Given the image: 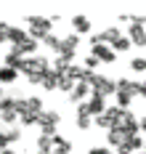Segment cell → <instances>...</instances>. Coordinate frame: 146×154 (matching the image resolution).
<instances>
[{"instance_id":"1","label":"cell","mask_w":146,"mask_h":154,"mask_svg":"<svg viewBox=\"0 0 146 154\" xmlns=\"http://www.w3.org/2000/svg\"><path fill=\"white\" fill-rule=\"evenodd\" d=\"M19 72H24L27 80L29 77H43L45 72H50V64H48L45 56H29V59H24V64H21Z\"/></svg>"},{"instance_id":"2","label":"cell","mask_w":146,"mask_h":154,"mask_svg":"<svg viewBox=\"0 0 146 154\" xmlns=\"http://www.w3.org/2000/svg\"><path fill=\"white\" fill-rule=\"evenodd\" d=\"M59 122H61V114L59 112H43L40 114V136H48V138H53V136H59L56 133V128H59Z\"/></svg>"},{"instance_id":"3","label":"cell","mask_w":146,"mask_h":154,"mask_svg":"<svg viewBox=\"0 0 146 154\" xmlns=\"http://www.w3.org/2000/svg\"><path fill=\"white\" fill-rule=\"evenodd\" d=\"M77 45H80V35H66L64 40H61V48H59V53H56V56H61V59H66V61H72V59H75Z\"/></svg>"},{"instance_id":"4","label":"cell","mask_w":146,"mask_h":154,"mask_svg":"<svg viewBox=\"0 0 146 154\" xmlns=\"http://www.w3.org/2000/svg\"><path fill=\"white\" fill-rule=\"evenodd\" d=\"M90 56H96L101 64H112V61H117V53L112 51V45H93Z\"/></svg>"},{"instance_id":"5","label":"cell","mask_w":146,"mask_h":154,"mask_svg":"<svg viewBox=\"0 0 146 154\" xmlns=\"http://www.w3.org/2000/svg\"><path fill=\"white\" fill-rule=\"evenodd\" d=\"M117 93H125L130 98H135V96H138V82L130 80V77H120V80H117Z\"/></svg>"},{"instance_id":"6","label":"cell","mask_w":146,"mask_h":154,"mask_svg":"<svg viewBox=\"0 0 146 154\" xmlns=\"http://www.w3.org/2000/svg\"><path fill=\"white\" fill-rule=\"evenodd\" d=\"M85 104H88V112H90L93 117H101V114L106 112V98H101L96 93H90V98H88Z\"/></svg>"},{"instance_id":"7","label":"cell","mask_w":146,"mask_h":154,"mask_svg":"<svg viewBox=\"0 0 146 154\" xmlns=\"http://www.w3.org/2000/svg\"><path fill=\"white\" fill-rule=\"evenodd\" d=\"M27 24H29V29L45 32V35H50V27H53V21L45 19V16H29V19H27Z\"/></svg>"},{"instance_id":"8","label":"cell","mask_w":146,"mask_h":154,"mask_svg":"<svg viewBox=\"0 0 146 154\" xmlns=\"http://www.w3.org/2000/svg\"><path fill=\"white\" fill-rule=\"evenodd\" d=\"M106 141H109V146L120 149V146L128 141V133H125L122 128H112V130H106Z\"/></svg>"},{"instance_id":"9","label":"cell","mask_w":146,"mask_h":154,"mask_svg":"<svg viewBox=\"0 0 146 154\" xmlns=\"http://www.w3.org/2000/svg\"><path fill=\"white\" fill-rule=\"evenodd\" d=\"M88 93H93V91H90V85H88V82H77V85H75V91L69 93V101L82 104V101H88Z\"/></svg>"},{"instance_id":"10","label":"cell","mask_w":146,"mask_h":154,"mask_svg":"<svg viewBox=\"0 0 146 154\" xmlns=\"http://www.w3.org/2000/svg\"><path fill=\"white\" fill-rule=\"evenodd\" d=\"M128 37H130V43H133V45H138V48L146 45V29L141 27V24H130Z\"/></svg>"},{"instance_id":"11","label":"cell","mask_w":146,"mask_h":154,"mask_svg":"<svg viewBox=\"0 0 146 154\" xmlns=\"http://www.w3.org/2000/svg\"><path fill=\"white\" fill-rule=\"evenodd\" d=\"M11 51H16V53H21V56H35V51H37V40L27 37V40H21L19 45H14Z\"/></svg>"},{"instance_id":"12","label":"cell","mask_w":146,"mask_h":154,"mask_svg":"<svg viewBox=\"0 0 146 154\" xmlns=\"http://www.w3.org/2000/svg\"><path fill=\"white\" fill-rule=\"evenodd\" d=\"M59 80H61V75H59L56 69H50V72L43 75V82H40V85H43L45 91H56V88H59Z\"/></svg>"},{"instance_id":"13","label":"cell","mask_w":146,"mask_h":154,"mask_svg":"<svg viewBox=\"0 0 146 154\" xmlns=\"http://www.w3.org/2000/svg\"><path fill=\"white\" fill-rule=\"evenodd\" d=\"M72 29H75V35H88L90 32V21H88V16H75L72 19Z\"/></svg>"},{"instance_id":"14","label":"cell","mask_w":146,"mask_h":154,"mask_svg":"<svg viewBox=\"0 0 146 154\" xmlns=\"http://www.w3.org/2000/svg\"><path fill=\"white\" fill-rule=\"evenodd\" d=\"M125 133H128V138L130 136H138V130H141V120L133 114V112H128V120H125V128H122Z\"/></svg>"},{"instance_id":"15","label":"cell","mask_w":146,"mask_h":154,"mask_svg":"<svg viewBox=\"0 0 146 154\" xmlns=\"http://www.w3.org/2000/svg\"><path fill=\"white\" fill-rule=\"evenodd\" d=\"M29 37V32H24V29H19V27H8V43H11V48L19 45L21 40H27Z\"/></svg>"},{"instance_id":"16","label":"cell","mask_w":146,"mask_h":154,"mask_svg":"<svg viewBox=\"0 0 146 154\" xmlns=\"http://www.w3.org/2000/svg\"><path fill=\"white\" fill-rule=\"evenodd\" d=\"M53 152L69 154V152H72V141H66L64 136H53Z\"/></svg>"},{"instance_id":"17","label":"cell","mask_w":146,"mask_h":154,"mask_svg":"<svg viewBox=\"0 0 146 154\" xmlns=\"http://www.w3.org/2000/svg\"><path fill=\"white\" fill-rule=\"evenodd\" d=\"M21 64H24V56H21V53H16V51H11V53H8V56H5V64H3V66H11V69H21Z\"/></svg>"},{"instance_id":"18","label":"cell","mask_w":146,"mask_h":154,"mask_svg":"<svg viewBox=\"0 0 146 154\" xmlns=\"http://www.w3.org/2000/svg\"><path fill=\"white\" fill-rule=\"evenodd\" d=\"M16 77H19L16 69H11V66H0V85H11Z\"/></svg>"},{"instance_id":"19","label":"cell","mask_w":146,"mask_h":154,"mask_svg":"<svg viewBox=\"0 0 146 154\" xmlns=\"http://www.w3.org/2000/svg\"><path fill=\"white\" fill-rule=\"evenodd\" d=\"M37 154H53V138L40 136L37 138Z\"/></svg>"},{"instance_id":"20","label":"cell","mask_w":146,"mask_h":154,"mask_svg":"<svg viewBox=\"0 0 146 154\" xmlns=\"http://www.w3.org/2000/svg\"><path fill=\"white\" fill-rule=\"evenodd\" d=\"M101 37H104V43H106V45H112L114 40H120V37H122V32L117 29V27H109V29L101 32Z\"/></svg>"},{"instance_id":"21","label":"cell","mask_w":146,"mask_h":154,"mask_svg":"<svg viewBox=\"0 0 146 154\" xmlns=\"http://www.w3.org/2000/svg\"><path fill=\"white\" fill-rule=\"evenodd\" d=\"M130 45H133V43H130V37L122 35L120 40H114V43H112V51H114V53H125V51H130Z\"/></svg>"},{"instance_id":"22","label":"cell","mask_w":146,"mask_h":154,"mask_svg":"<svg viewBox=\"0 0 146 154\" xmlns=\"http://www.w3.org/2000/svg\"><path fill=\"white\" fill-rule=\"evenodd\" d=\"M3 112H16V96H3L0 98V114Z\"/></svg>"},{"instance_id":"23","label":"cell","mask_w":146,"mask_h":154,"mask_svg":"<svg viewBox=\"0 0 146 154\" xmlns=\"http://www.w3.org/2000/svg\"><path fill=\"white\" fill-rule=\"evenodd\" d=\"M19 122L24 125V128L37 125V122H40V114H35V112H24V114H19Z\"/></svg>"},{"instance_id":"24","label":"cell","mask_w":146,"mask_h":154,"mask_svg":"<svg viewBox=\"0 0 146 154\" xmlns=\"http://www.w3.org/2000/svg\"><path fill=\"white\" fill-rule=\"evenodd\" d=\"M75 85H77V82H75L69 75H61V80H59V91H64L66 96H69V93L75 91Z\"/></svg>"},{"instance_id":"25","label":"cell","mask_w":146,"mask_h":154,"mask_svg":"<svg viewBox=\"0 0 146 154\" xmlns=\"http://www.w3.org/2000/svg\"><path fill=\"white\" fill-rule=\"evenodd\" d=\"M130 69H133V72H138V75H144V72H146V59L135 56V59L130 61Z\"/></svg>"},{"instance_id":"26","label":"cell","mask_w":146,"mask_h":154,"mask_svg":"<svg viewBox=\"0 0 146 154\" xmlns=\"http://www.w3.org/2000/svg\"><path fill=\"white\" fill-rule=\"evenodd\" d=\"M43 43H45V45H48L50 51H53V53H59V48H61V40H59L56 35H48V37H45Z\"/></svg>"},{"instance_id":"27","label":"cell","mask_w":146,"mask_h":154,"mask_svg":"<svg viewBox=\"0 0 146 154\" xmlns=\"http://www.w3.org/2000/svg\"><path fill=\"white\" fill-rule=\"evenodd\" d=\"M0 120H3L5 125H14V122H19V112H3Z\"/></svg>"},{"instance_id":"28","label":"cell","mask_w":146,"mask_h":154,"mask_svg":"<svg viewBox=\"0 0 146 154\" xmlns=\"http://www.w3.org/2000/svg\"><path fill=\"white\" fill-rule=\"evenodd\" d=\"M93 122H96L98 128H104V130H112V122H109V117H106V112H104L101 117H93Z\"/></svg>"},{"instance_id":"29","label":"cell","mask_w":146,"mask_h":154,"mask_svg":"<svg viewBox=\"0 0 146 154\" xmlns=\"http://www.w3.org/2000/svg\"><path fill=\"white\" fill-rule=\"evenodd\" d=\"M114 98H117V106H120V109H128L130 101H133V98H130V96H125V93H117Z\"/></svg>"},{"instance_id":"30","label":"cell","mask_w":146,"mask_h":154,"mask_svg":"<svg viewBox=\"0 0 146 154\" xmlns=\"http://www.w3.org/2000/svg\"><path fill=\"white\" fill-rule=\"evenodd\" d=\"M98 64H101V61H98L96 56H88V59H85V72H93Z\"/></svg>"},{"instance_id":"31","label":"cell","mask_w":146,"mask_h":154,"mask_svg":"<svg viewBox=\"0 0 146 154\" xmlns=\"http://www.w3.org/2000/svg\"><path fill=\"white\" fill-rule=\"evenodd\" d=\"M5 136H8V141L14 143V141L21 138V130H19V128H8V130H5Z\"/></svg>"},{"instance_id":"32","label":"cell","mask_w":146,"mask_h":154,"mask_svg":"<svg viewBox=\"0 0 146 154\" xmlns=\"http://www.w3.org/2000/svg\"><path fill=\"white\" fill-rule=\"evenodd\" d=\"M8 143H11V141H8V136L0 130V152H5V149H8Z\"/></svg>"},{"instance_id":"33","label":"cell","mask_w":146,"mask_h":154,"mask_svg":"<svg viewBox=\"0 0 146 154\" xmlns=\"http://www.w3.org/2000/svg\"><path fill=\"white\" fill-rule=\"evenodd\" d=\"M3 40H8V24L0 21V43H3Z\"/></svg>"},{"instance_id":"34","label":"cell","mask_w":146,"mask_h":154,"mask_svg":"<svg viewBox=\"0 0 146 154\" xmlns=\"http://www.w3.org/2000/svg\"><path fill=\"white\" fill-rule=\"evenodd\" d=\"M138 96H141V98H146V77L138 82Z\"/></svg>"},{"instance_id":"35","label":"cell","mask_w":146,"mask_h":154,"mask_svg":"<svg viewBox=\"0 0 146 154\" xmlns=\"http://www.w3.org/2000/svg\"><path fill=\"white\" fill-rule=\"evenodd\" d=\"M109 152V146H96V149H90L88 154H106Z\"/></svg>"},{"instance_id":"36","label":"cell","mask_w":146,"mask_h":154,"mask_svg":"<svg viewBox=\"0 0 146 154\" xmlns=\"http://www.w3.org/2000/svg\"><path fill=\"white\" fill-rule=\"evenodd\" d=\"M141 130L146 133V117H141Z\"/></svg>"},{"instance_id":"37","label":"cell","mask_w":146,"mask_h":154,"mask_svg":"<svg viewBox=\"0 0 146 154\" xmlns=\"http://www.w3.org/2000/svg\"><path fill=\"white\" fill-rule=\"evenodd\" d=\"M0 154H16V152H11V149H5V152H0Z\"/></svg>"},{"instance_id":"38","label":"cell","mask_w":146,"mask_h":154,"mask_svg":"<svg viewBox=\"0 0 146 154\" xmlns=\"http://www.w3.org/2000/svg\"><path fill=\"white\" fill-rule=\"evenodd\" d=\"M0 98H3V85H0Z\"/></svg>"},{"instance_id":"39","label":"cell","mask_w":146,"mask_h":154,"mask_svg":"<svg viewBox=\"0 0 146 154\" xmlns=\"http://www.w3.org/2000/svg\"><path fill=\"white\" fill-rule=\"evenodd\" d=\"M144 152H146V141H144Z\"/></svg>"},{"instance_id":"40","label":"cell","mask_w":146,"mask_h":154,"mask_svg":"<svg viewBox=\"0 0 146 154\" xmlns=\"http://www.w3.org/2000/svg\"><path fill=\"white\" fill-rule=\"evenodd\" d=\"M53 154H59V152H53Z\"/></svg>"},{"instance_id":"41","label":"cell","mask_w":146,"mask_h":154,"mask_svg":"<svg viewBox=\"0 0 146 154\" xmlns=\"http://www.w3.org/2000/svg\"><path fill=\"white\" fill-rule=\"evenodd\" d=\"M144 154H146V152H144Z\"/></svg>"}]
</instances>
